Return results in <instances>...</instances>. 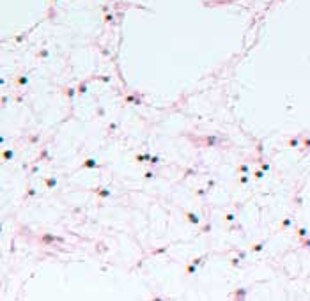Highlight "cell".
Returning <instances> with one entry per match:
<instances>
[{
  "label": "cell",
  "instance_id": "9c48e42d",
  "mask_svg": "<svg viewBox=\"0 0 310 301\" xmlns=\"http://www.w3.org/2000/svg\"><path fill=\"white\" fill-rule=\"evenodd\" d=\"M66 92H67V96H69V98H71V96H73V94H75V90H73V89H67Z\"/></svg>",
  "mask_w": 310,
  "mask_h": 301
},
{
  "label": "cell",
  "instance_id": "30bf717a",
  "mask_svg": "<svg viewBox=\"0 0 310 301\" xmlns=\"http://www.w3.org/2000/svg\"><path fill=\"white\" fill-rule=\"evenodd\" d=\"M55 237H51V236H44V241H53Z\"/></svg>",
  "mask_w": 310,
  "mask_h": 301
},
{
  "label": "cell",
  "instance_id": "6da1fadb",
  "mask_svg": "<svg viewBox=\"0 0 310 301\" xmlns=\"http://www.w3.org/2000/svg\"><path fill=\"white\" fill-rule=\"evenodd\" d=\"M84 167H85V168H94V167H96V161H94V160H87V161L84 163Z\"/></svg>",
  "mask_w": 310,
  "mask_h": 301
},
{
  "label": "cell",
  "instance_id": "277c9868",
  "mask_svg": "<svg viewBox=\"0 0 310 301\" xmlns=\"http://www.w3.org/2000/svg\"><path fill=\"white\" fill-rule=\"evenodd\" d=\"M85 90H87V85H85V83L78 87V92H80V94H84V92H85Z\"/></svg>",
  "mask_w": 310,
  "mask_h": 301
},
{
  "label": "cell",
  "instance_id": "52a82bcc",
  "mask_svg": "<svg viewBox=\"0 0 310 301\" xmlns=\"http://www.w3.org/2000/svg\"><path fill=\"white\" fill-rule=\"evenodd\" d=\"M262 250V244H257V246H253V252H261Z\"/></svg>",
  "mask_w": 310,
  "mask_h": 301
},
{
  "label": "cell",
  "instance_id": "7a4b0ae2",
  "mask_svg": "<svg viewBox=\"0 0 310 301\" xmlns=\"http://www.w3.org/2000/svg\"><path fill=\"white\" fill-rule=\"evenodd\" d=\"M186 216H188V220H190L191 223H199V218H197V216H195V214H191V213H188V214H186Z\"/></svg>",
  "mask_w": 310,
  "mask_h": 301
},
{
  "label": "cell",
  "instance_id": "8992f818",
  "mask_svg": "<svg viewBox=\"0 0 310 301\" xmlns=\"http://www.w3.org/2000/svg\"><path fill=\"white\" fill-rule=\"evenodd\" d=\"M4 158H5V160H9V158H13V152H11V151H7V152L4 154Z\"/></svg>",
  "mask_w": 310,
  "mask_h": 301
},
{
  "label": "cell",
  "instance_id": "ba28073f",
  "mask_svg": "<svg viewBox=\"0 0 310 301\" xmlns=\"http://www.w3.org/2000/svg\"><path fill=\"white\" fill-rule=\"evenodd\" d=\"M105 20H106V22H108V23H112V22H113V16H112V14H108V16H106Z\"/></svg>",
  "mask_w": 310,
  "mask_h": 301
},
{
  "label": "cell",
  "instance_id": "5b68a950",
  "mask_svg": "<svg viewBox=\"0 0 310 301\" xmlns=\"http://www.w3.org/2000/svg\"><path fill=\"white\" fill-rule=\"evenodd\" d=\"M55 182H57L55 179H48V181H46V184L50 186V188H51V186H55Z\"/></svg>",
  "mask_w": 310,
  "mask_h": 301
},
{
  "label": "cell",
  "instance_id": "3957f363",
  "mask_svg": "<svg viewBox=\"0 0 310 301\" xmlns=\"http://www.w3.org/2000/svg\"><path fill=\"white\" fill-rule=\"evenodd\" d=\"M98 195L99 197H110V191L108 190H98Z\"/></svg>",
  "mask_w": 310,
  "mask_h": 301
}]
</instances>
